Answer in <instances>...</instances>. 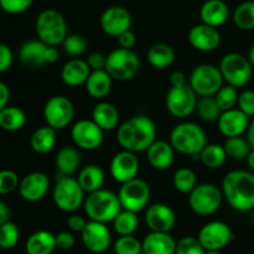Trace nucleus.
<instances>
[{
  "mask_svg": "<svg viewBox=\"0 0 254 254\" xmlns=\"http://www.w3.org/2000/svg\"><path fill=\"white\" fill-rule=\"evenodd\" d=\"M156 140V126L148 116H134L122 123L117 130V141L123 150L143 153Z\"/></svg>",
  "mask_w": 254,
  "mask_h": 254,
  "instance_id": "f257e3e1",
  "label": "nucleus"
},
{
  "mask_svg": "<svg viewBox=\"0 0 254 254\" xmlns=\"http://www.w3.org/2000/svg\"><path fill=\"white\" fill-rule=\"evenodd\" d=\"M222 193L228 205L238 212L254 208V173L233 170L226 174L222 180Z\"/></svg>",
  "mask_w": 254,
  "mask_h": 254,
  "instance_id": "f03ea898",
  "label": "nucleus"
},
{
  "mask_svg": "<svg viewBox=\"0 0 254 254\" xmlns=\"http://www.w3.org/2000/svg\"><path fill=\"white\" fill-rule=\"evenodd\" d=\"M169 143L178 153L195 158L200 155L203 148L207 145V135L198 124L184 122L174 127Z\"/></svg>",
  "mask_w": 254,
  "mask_h": 254,
  "instance_id": "7ed1b4c3",
  "label": "nucleus"
},
{
  "mask_svg": "<svg viewBox=\"0 0 254 254\" xmlns=\"http://www.w3.org/2000/svg\"><path fill=\"white\" fill-rule=\"evenodd\" d=\"M84 211L89 220L107 225L113 222L117 216L121 213L122 208L118 195L109 190H101L88 193L84 200Z\"/></svg>",
  "mask_w": 254,
  "mask_h": 254,
  "instance_id": "20e7f679",
  "label": "nucleus"
},
{
  "mask_svg": "<svg viewBox=\"0 0 254 254\" xmlns=\"http://www.w3.org/2000/svg\"><path fill=\"white\" fill-rule=\"evenodd\" d=\"M37 37L45 45L56 47L67 37V22L64 15L55 9L42 10L35 22Z\"/></svg>",
  "mask_w": 254,
  "mask_h": 254,
  "instance_id": "39448f33",
  "label": "nucleus"
},
{
  "mask_svg": "<svg viewBox=\"0 0 254 254\" xmlns=\"http://www.w3.org/2000/svg\"><path fill=\"white\" fill-rule=\"evenodd\" d=\"M84 193L77 179L57 174L52 198L59 210L68 213L77 211L84 203Z\"/></svg>",
  "mask_w": 254,
  "mask_h": 254,
  "instance_id": "423d86ee",
  "label": "nucleus"
},
{
  "mask_svg": "<svg viewBox=\"0 0 254 254\" xmlns=\"http://www.w3.org/2000/svg\"><path fill=\"white\" fill-rule=\"evenodd\" d=\"M140 69V59L133 50L116 49L107 56L106 71L117 81H130Z\"/></svg>",
  "mask_w": 254,
  "mask_h": 254,
  "instance_id": "0eeeda50",
  "label": "nucleus"
},
{
  "mask_svg": "<svg viewBox=\"0 0 254 254\" xmlns=\"http://www.w3.org/2000/svg\"><path fill=\"white\" fill-rule=\"evenodd\" d=\"M218 68L222 74L223 81L235 88L245 87L252 78L253 67L250 60L237 52L225 55L221 60Z\"/></svg>",
  "mask_w": 254,
  "mask_h": 254,
  "instance_id": "6e6552de",
  "label": "nucleus"
},
{
  "mask_svg": "<svg viewBox=\"0 0 254 254\" xmlns=\"http://www.w3.org/2000/svg\"><path fill=\"white\" fill-rule=\"evenodd\" d=\"M223 77L218 67L203 64L195 67L189 79V86L198 97H215L223 87Z\"/></svg>",
  "mask_w": 254,
  "mask_h": 254,
  "instance_id": "1a4fd4ad",
  "label": "nucleus"
},
{
  "mask_svg": "<svg viewBox=\"0 0 254 254\" xmlns=\"http://www.w3.org/2000/svg\"><path fill=\"white\" fill-rule=\"evenodd\" d=\"M222 196V191L213 184H200L189 195V205L196 215L210 216L220 210Z\"/></svg>",
  "mask_w": 254,
  "mask_h": 254,
  "instance_id": "9d476101",
  "label": "nucleus"
},
{
  "mask_svg": "<svg viewBox=\"0 0 254 254\" xmlns=\"http://www.w3.org/2000/svg\"><path fill=\"white\" fill-rule=\"evenodd\" d=\"M118 198L123 210L138 213L144 210L150 201V188L148 183L141 179H133L122 185Z\"/></svg>",
  "mask_w": 254,
  "mask_h": 254,
  "instance_id": "9b49d317",
  "label": "nucleus"
},
{
  "mask_svg": "<svg viewBox=\"0 0 254 254\" xmlns=\"http://www.w3.org/2000/svg\"><path fill=\"white\" fill-rule=\"evenodd\" d=\"M165 106L169 113L175 118H186L196 111L197 94L189 83L181 87H170L166 93Z\"/></svg>",
  "mask_w": 254,
  "mask_h": 254,
  "instance_id": "f8f14e48",
  "label": "nucleus"
},
{
  "mask_svg": "<svg viewBox=\"0 0 254 254\" xmlns=\"http://www.w3.org/2000/svg\"><path fill=\"white\" fill-rule=\"evenodd\" d=\"M74 117V107L66 96H54L45 103L44 118L49 127L60 130L68 126Z\"/></svg>",
  "mask_w": 254,
  "mask_h": 254,
  "instance_id": "ddd939ff",
  "label": "nucleus"
},
{
  "mask_svg": "<svg viewBox=\"0 0 254 254\" xmlns=\"http://www.w3.org/2000/svg\"><path fill=\"white\" fill-rule=\"evenodd\" d=\"M71 138L74 145L79 149L92 151L101 148L104 139V131L92 119H81L72 127Z\"/></svg>",
  "mask_w": 254,
  "mask_h": 254,
  "instance_id": "4468645a",
  "label": "nucleus"
},
{
  "mask_svg": "<svg viewBox=\"0 0 254 254\" xmlns=\"http://www.w3.org/2000/svg\"><path fill=\"white\" fill-rule=\"evenodd\" d=\"M233 232L230 226L222 221H212L200 230L197 240L205 251H221L233 240Z\"/></svg>",
  "mask_w": 254,
  "mask_h": 254,
  "instance_id": "2eb2a0df",
  "label": "nucleus"
},
{
  "mask_svg": "<svg viewBox=\"0 0 254 254\" xmlns=\"http://www.w3.org/2000/svg\"><path fill=\"white\" fill-rule=\"evenodd\" d=\"M81 240L87 251L94 254H103L111 246L112 235L107 225L89 221L81 232Z\"/></svg>",
  "mask_w": 254,
  "mask_h": 254,
  "instance_id": "dca6fc26",
  "label": "nucleus"
},
{
  "mask_svg": "<svg viewBox=\"0 0 254 254\" xmlns=\"http://www.w3.org/2000/svg\"><path fill=\"white\" fill-rule=\"evenodd\" d=\"M131 15L128 9L123 6H111L103 11L99 19L104 34L112 37L121 36L123 32L129 31L131 27Z\"/></svg>",
  "mask_w": 254,
  "mask_h": 254,
  "instance_id": "f3484780",
  "label": "nucleus"
},
{
  "mask_svg": "<svg viewBox=\"0 0 254 254\" xmlns=\"http://www.w3.org/2000/svg\"><path fill=\"white\" fill-rule=\"evenodd\" d=\"M109 170L112 178L123 185L133 179H136L139 173V159L130 151H119L112 159Z\"/></svg>",
  "mask_w": 254,
  "mask_h": 254,
  "instance_id": "a211bd4d",
  "label": "nucleus"
},
{
  "mask_svg": "<svg viewBox=\"0 0 254 254\" xmlns=\"http://www.w3.org/2000/svg\"><path fill=\"white\" fill-rule=\"evenodd\" d=\"M144 220L151 232L169 233L175 226L176 215L169 205L154 203L146 208Z\"/></svg>",
  "mask_w": 254,
  "mask_h": 254,
  "instance_id": "6ab92c4d",
  "label": "nucleus"
},
{
  "mask_svg": "<svg viewBox=\"0 0 254 254\" xmlns=\"http://www.w3.org/2000/svg\"><path fill=\"white\" fill-rule=\"evenodd\" d=\"M19 193L27 202H37L46 196L50 190V180L46 174L35 171L20 180Z\"/></svg>",
  "mask_w": 254,
  "mask_h": 254,
  "instance_id": "aec40b11",
  "label": "nucleus"
},
{
  "mask_svg": "<svg viewBox=\"0 0 254 254\" xmlns=\"http://www.w3.org/2000/svg\"><path fill=\"white\" fill-rule=\"evenodd\" d=\"M189 42L195 50L201 52H212L220 46L221 34L216 27L205 24L195 25L188 35Z\"/></svg>",
  "mask_w": 254,
  "mask_h": 254,
  "instance_id": "412c9836",
  "label": "nucleus"
},
{
  "mask_svg": "<svg viewBox=\"0 0 254 254\" xmlns=\"http://www.w3.org/2000/svg\"><path fill=\"white\" fill-rule=\"evenodd\" d=\"M250 123V117L246 116L238 108L222 112V114H221L217 121L221 134L227 136V138L242 136V134L248 130Z\"/></svg>",
  "mask_w": 254,
  "mask_h": 254,
  "instance_id": "4be33fe9",
  "label": "nucleus"
},
{
  "mask_svg": "<svg viewBox=\"0 0 254 254\" xmlns=\"http://www.w3.org/2000/svg\"><path fill=\"white\" fill-rule=\"evenodd\" d=\"M230 17V7L223 0H206L200 9L202 24L212 27H220Z\"/></svg>",
  "mask_w": 254,
  "mask_h": 254,
  "instance_id": "5701e85b",
  "label": "nucleus"
},
{
  "mask_svg": "<svg viewBox=\"0 0 254 254\" xmlns=\"http://www.w3.org/2000/svg\"><path fill=\"white\" fill-rule=\"evenodd\" d=\"M176 242L170 233L150 232L141 242L143 254H175Z\"/></svg>",
  "mask_w": 254,
  "mask_h": 254,
  "instance_id": "b1692460",
  "label": "nucleus"
},
{
  "mask_svg": "<svg viewBox=\"0 0 254 254\" xmlns=\"http://www.w3.org/2000/svg\"><path fill=\"white\" fill-rule=\"evenodd\" d=\"M148 161L155 170H166L174 163L175 150L165 140H155L146 150Z\"/></svg>",
  "mask_w": 254,
  "mask_h": 254,
  "instance_id": "393cba45",
  "label": "nucleus"
},
{
  "mask_svg": "<svg viewBox=\"0 0 254 254\" xmlns=\"http://www.w3.org/2000/svg\"><path fill=\"white\" fill-rule=\"evenodd\" d=\"M91 68L87 64V61L81 59L69 60L61 71V78L64 84L71 87H78L82 84H86L89 74H91Z\"/></svg>",
  "mask_w": 254,
  "mask_h": 254,
  "instance_id": "a878e982",
  "label": "nucleus"
},
{
  "mask_svg": "<svg viewBox=\"0 0 254 254\" xmlns=\"http://www.w3.org/2000/svg\"><path fill=\"white\" fill-rule=\"evenodd\" d=\"M47 45L40 40H30L22 44L19 50V59L24 66L30 68H36L46 64L45 54H46Z\"/></svg>",
  "mask_w": 254,
  "mask_h": 254,
  "instance_id": "bb28decb",
  "label": "nucleus"
},
{
  "mask_svg": "<svg viewBox=\"0 0 254 254\" xmlns=\"http://www.w3.org/2000/svg\"><path fill=\"white\" fill-rule=\"evenodd\" d=\"M92 121L103 131L113 130L118 127L119 112L114 104L109 102H99L92 111Z\"/></svg>",
  "mask_w": 254,
  "mask_h": 254,
  "instance_id": "cd10ccee",
  "label": "nucleus"
},
{
  "mask_svg": "<svg viewBox=\"0 0 254 254\" xmlns=\"http://www.w3.org/2000/svg\"><path fill=\"white\" fill-rule=\"evenodd\" d=\"M55 165L59 174L72 176L78 171L79 165H81V154L73 146H64L56 154Z\"/></svg>",
  "mask_w": 254,
  "mask_h": 254,
  "instance_id": "c85d7f7f",
  "label": "nucleus"
},
{
  "mask_svg": "<svg viewBox=\"0 0 254 254\" xmlns=\"http://www.w3.org/2000/svg\"><path fill=\"white\" fill-rule=\"evenodd\" d=\"M56 237L49 231H36L26 241V254H52L56 250Z\"/></svg>",
  "mask_w": 254,
  "mask_h": 254,
  "instance_id": "c756f323",
  "label": "nucleus"
},
{
  "mask_svg": "<svg viewBox=\"0 0 254 254\" xmlns=\"http://www.w3.org/2000/svg\"><path fill=\"white\" fill-rule=\"evenodd\" d=\"M112 81H113V78L109 76L106 69L92 71L84 87H86L87 93L92 98L101 99L108 96L109 92H111Z\"/></svg>",
  "mask_w": 254,
  "mask_h": 254,
  "instance_id": "7c9ffc66",
  "label": "nucleus"
},
{
  "mask_svg": "<svg viewBox=\"0 0 254 254\" xmlns=\"http://www.w3.org/2000/svg\"><path fill=\"white\" fill-rule=\"evenodd\" d=\"M104 179H106V175H104L103 169L99 165L91 164L79 170L77 180L84 192L92 193L101 190L104 184Z\"/></svg>",
  "mask_w": 254,
  "mask_h": 254,
  "instance_id": "2f4dec72",
  "label": "nucleus"
},
{
  "mask_svg": "<svg viewBox=\"0 0 254 254\" xmlns=\"http://www.w3.org/2000/svg\"><path fill=\"white\" fill-rule=\"evenodd\" d=\"M146 59L154 68H168L175 61V51L170 45L158 42L149 47L148 52H146Z\"/></svg>",
  "mask_w": 254,
  "mask_h": 254,
  "instance_id": "473e14b6",
  "label": "nucleus"
},
{
  "mask_svg": "<svg viewBox=\"0 0 254 254\" xmlns=\"http://www.w3.org/2000/svg\"><path fill=\"white\" fill-rule=\"evenodd\" d=\"M56 144V130L45 126L36 129L30 138V146L37 154H47Z\"/></svg>",
  "mask_w": 254,
  "mask_h": 254,
  "instance_id": "72a5a7b5",
  "label": "nucleus"
},
{
  "mask_svg": "<svg viewBox=\"0 0 254 254\" xmlns=\"http://www.w3.org/2000/svg\"><path fill=\"white\" fill-rule=\"evenodd\" d=\"M26 124V114L21 108L7 106L0 112V129L5 131H17Z\"/></svg>",
  "mask_w": 254,
  "mask_h": 254,
  "instance_id": "f704fd0d",
  "label": "nucleus"
},
{
  "mask_svg": "<svg viewBox=\"0 0 254 254\" xmlns=\"http://www.w3.org/2000/svg\"><path fill=\"white\" fill-rule=\"evenodd\" d=\"M227 158L225 148L218 144H207L198 155V159L203 164V166L211 170L220 169L221 166L225 165Z\"/></svg>",
  "mask_w": 254,
  "mask_h": 254,
  "instance_id": "c9c22d12",
  "label": "nucleus"
},
{
  "mask_svg": "<svg viewBox=\"0 0 254 254\" xmlns=\"http://www.w3.org/2000/svg\"><path fill=\"white\" fill-rule=\"evenodd\" d=\"M233 22L236 26L245 31L254 29V1H245L238 5L233 11Z\"/></svg>",
  "mask_w": 254,
  "mask_h": 254,
  "instance_id": "e433bc0d",
  "label": "nucleus"
},
{
  "mask_svg": "<svg viewBox=\"0 0 254 254\" xmlns=\"http://www.w3.org/2000/svg\"><path fill=\"white\" fill-rule=\"evenodd\" d=\"M139 218L136 213L122 210L121 213L113 221L114 231L119 236H133L138 230Z\"/></svg>",
  "mask_w": 254,
  "mask_h": 254,
  "instance_id": "4c0bfd02",
  "label": "nucleus"
},
{
  "mask_svg": "<svg viewBox=\"0 0 254 254\" xmlns=\"http://www.w3.org/2000/svg\"><path fill=\"white\" fill-rule=\"evenodd\" d=\"M174 188L181 193L190 195L193 189L197 186V178H196L195 171L189 168L178 169L174 174L173 178Z\"/></svg>",
  "mask_w": 254,
  "mask_h": 254,
  "instance_id": "58836bf2",
  "label": "nucleus"
},
{
  "mask_svg": "<svg viewBox=\"0 0 254 254\" xmlns=\"http://www.w3.org/2000/svg\"><path fill=\"white\" fill-rule=\"evenodd\" d=\"M226 154L228 158L233 160H243L247 159L248 154L251 153L252 148L248 144L247 139H243L242 136H236V138H227V140L223 144Z\"/></svg>",
  "mask_w": 254,
  "mask_h": 254,
  "instance_id": "ea45409f",
  "label": "nucleus"
},
{
  "mask_svg": "<svg viewBox=\"0 0 254 254\" xmlns=\"http://www.w3.org/2000/svg\"><path fill=\"white\" fill-rule=\"evenodd\" d=\"M198 117L205 122H217L222 114L220 107L217 106L215 97H200L196 106Z\"/></svg>",
  "mask_w": 254,
  "mask_h": 254,
  "instance_id": "a19ab883",
  "label": "nucleus"
},
{
  "mask_svg": "<svg viewBox=\"0 0 254 254\" xmlns=\"http://www.w3.org/2000/svg\"><path fill=\"white\" fill-rule=\"evenodd\" d=\"M238 96L240 94H238L237 88L230 86V84H226L216 93L215 99L217 102V106L220 107L221 112H227L236 108L238 103Z\"/></svg>",
  "mask_w": 254,
  "mask_h": 254,
  "instance_id": "79ce46f5",
  "label": "nucleus"
},
{
  "mask_svg": "<svg viewBox=\"0 0 254 254\" xmlns=\"http://www.w3.org/2000/svg\"><path fill=\"white\" fill-rule=\"evenodd\" d=\"M20 238V231L16 223L9 222L0 226V248L1 250H12L17 245Z\"/></svg>",
  "mask_w": 254,
  "mask_h": 254,
  "instance_id": "37998d69",
  "label": "nucleus"
},
{
  "mask_svg": "<svg viewBox=\"0 0 254 254\" xmlns=\"http://www.w3.org/2000/svg\"><path fill=\"white\" fill-rule=\"evenodd\" d=\"M116 254H143L141 242L134 236H121L114 243Z\"/></svg>",
  "mask_w": 254,
  "mask_h": 254,
  "instance_id": "c03bdc74",
  "label": "nucleus"
},
{
  "mask_svg": "<svg viewBox=\"0 0 254 254\" xmlns=\"http://www.w3.org/2000/svg\"><path fill=\"white\" fill-rule=\"evenodd\" d=\"M62 47H64V51L69 56L79 57L86 52L87 40L78 34L67 35Z\"/></svg>",
  "mask_w": 254,
  "mask_h": 254,
  "instance_id": "a18cd8bd",
  "label": "nucleus"
},
{
  "mask_svg": "<svg viewBox=\"0 0 254 254\" xmlns=\"http://www.w3.org/2000/svg\"><path fill=\"white\" fill-rule=\"evenodd\" d=\"M20 179L15 171L4 169L0 170V195H7L19 189Z\"/></svg>",
  "mask_w": 254,
  "mask_h": 254,
  "instance_id": "49530a36",
  "label": "nucleus"
},
{
  "mask_svg": "<svg viewBox=\"0 0 254 254\" xmlns=\"http://www.w3.org/2000/svg\"><path fill=\"white\" fill-rule=\"evenodd\" d=\"M206 251L200 241L192 236L181 238L176 245L175 254H205Z\"/></svg>",
  "mask_w": 254,
  "mask_h": 254,
  "instance_id": "de8ad7c7",
  "label": "nucleus"
},
{
  "mask_svg": "<svg viewBox=\"0 0 254 254\" xmlns=\"http://www.w3.org/2000/svg\"><path fill=\"white\" fill-rule=\"evenodd\" d=\"M34 0H0V9L7 14L17 15L30 9Z\"/></svg>",
  "mask_w": 254,
  "mask_h": 254,
  "instance_id": "09e8293b",
  "label": "nucleus"
},
{
  "mask_svg": "<svg viewBox=\"0 0 254 254\" xmlns=\"http://www.w3.org/2000/svg\"><path fill=\"white\" fill-rule=\"evenodd\" d=\"M238 109L247 117H254V91L246 89L238 96Z\"/></svg>",
  "mask_w": 254,
  "mask_h": 254,
  "instance_id": "8fccbe9b",
  "label": "nucleus"
},
{
  "mask_svg": "<svg viewBox=\"0 0 254 254\" xmlns=\"http://www.w3.org/2000/svg\"><path fill=\"white\" fill-rule=\"evenodd\" d=\"M14 61V54L7 45L0 44V73H4Z\"/></svg>",
  "mask_w": 254,
  "mask_h": 254,
  "instance_id": "3c124183",
  "label": "nucleus"
},
{
  "mask_svg": "<svg viewBox=\"0 0 254 254\" xmlns=\"http://www.w3.org/2000/svg\"><path fill=\"white\" fill-rule=\"evenodd\" d=\"M87 64L89 66L91 71H102V69H106L107 56H104L101 52H93L87 59Z\"/></svg>",
  "mask_w": 254,
  "mask_h": 254,
  "instance_id": "603ef678",
  "label": "nucleus"
},
{
  "mask_svg": "<svg viewBox=\"0 0 254 254\" xmlns=\"http://www.w3.org/2000/svg\"><path fill=\"white\" fill-rule=\"evenodd\" d=\"M55 237H56V247L61 251L71 250L76 243L73 235L69 232H60Z\"/></svg>",
  "mask_w": 254,
  "mask_h": 254,
  "instance_id": "864d4df0",
  "label": "nucleus"
},
{
  "mask_svg": "<svg viewBox=\"0 0 254 254\" xmlns=\"http://www.w3.org/2000/svg\"><path fill=\"white\" fill-rule=\"evenodd\" d=\"M117 39H118V44L121 49L131 50L136 44V36L131 30L123 32V34H122L121 36L117 37Z\"/></svg>",
  "mask_w": 254,
  "mask_h": 254,
  "instance_id": "5fc2aeb1",
  "label": "nucleus"
},
{
  "mask_svg": "<svg viewBox=\"0 0 254 254\" xmlns=\"http://www.w3.org/2000/svg\"><path fill=\"white\" fill-rule=\"evenodd\" d=\"M87 225V221L79 215H71L67 218V226L73 232L81 233Z\"/></svg>",
  "mask_w": 254,
  "mask_h": 254,
  "instance_id": "6e6d98bb",
  "label": "nucleus"
},
{
  "mask_svg": "<svg viewBox=\"0 0 254 254\" xmlns=\"http://www.w3.org/2000/svg\"><path fill=\"white\" fill-rule=\"evenodd\" d=\"M10 101V89L4 82L0 81V112L9 106Z\"/></svg>",
  "mask_w": 254,
  "mask_h": 254,
  "instance_id": "4d7b16f0",
  "label": "nucleus"
},
{
  "mask_svg": "<svg viewBox=\"0 0 254 254\" xmlns=\"http://www.w3.org/2000/svg\"><path fill=\"white\" fill-rule=\"evenodd\" d=\"M170 84L171 87H181L188 84L186 83V76L184 74V72L174 71L170 74Z\"/></svg>",
  "mask_w": 254,
  "mask_h": 254,
  "instance_id": "13d9d810",
  "label": "nucleus"
},
{
  "mask_svg": "<svg viewBox=\"0 0 254 254\" xmlns=\"http://www.w3.org/2000/svg\"><path fill=\"white\" fill-rule=\"evenodd\" d=\"M60 59V52L56 47L47 46L46 54H45V61L46 64H56Z\"/></svg>",
  "mask_w": 254,
  "mask_h": 254,
  "instance_id": "bf43d9fd",
  "label": "nucleus"
},
{
  "mask_svg": "<svg viewBox=\"0 0 254 254\" xmlns=\"http://www.w3.org/2000/svg\"><path fill=\"white\" fill-rule=\"evenodd\" d=\"M10 221V210L4 201L0 200V226Z\"/></svg>",
  "mask_w": 254,
  "mask_h": 254,
  "instance_id": "052dcab7",
  "label": "nucleus"
},
{
  "mask_svg": "<svg viewBox=\"0 0 254 254\" xmlns=\"http://www.w3.org/2000/svg\"><path fill=\"white\" fill-rule=\"evenodd\" d=\"M247 141L251 145V148L254 149V119L250 123V127H248L247 130Z\"/></svg>",
  "mask_w": 254,
  "mask_h": 254,
  "instance_id": "680f3d73",
  "label": "nucleus"
},
{
  "mask_svg": "<svg viewBox=\"0 0 254 254\" xmlns=\"http://www.w3.org/2000/svg\"><path fill=\"white\" fill-rule=\"evenodd\" d=\"M246 160H247V165H248V168H250V170L252 171V173H254V149L251 150V153L248 154V156Z\"/></svg>",
  "mask_w": 254,
  "mask_h": 254,
  "instance_id": "e2e57ef3",
  "label": "nucleus"
},
{
  "mask_svg": "<svg viewBox=\"0 0 254 254\" xmlns=\"http://www.w3.org/2000/svg\"><path fill=\"white\" fill-rule=\"evenodd\" d=\"M248 60H250L251 64H252V67L254 68V44L251 46L250 52H248Z\"/></svg>",
  "mask_w": 254,
  "mask_h": 254,
  "instance_id": "0e129e2a",
  "label": "nucleus"
},
{
  "mask_svg": "<svg viewBox=\"0 0 254 254\" xmlns=\"http://www.w3.org/2000/svg\"><path fill=\"white\" fill-rule=\"evenodd\" d=\"M205 254H223L221 251H206Z\"/></svg>",
  "mask_w": 254,
  "mask_h": 254,
  "instance_id": "69168bd1",
  "label": "nucleus"
},
{
  "mask_svg": "<svg viewBox=\"0 0 254 254\" xmlns=\"http://www.w3.org/2000/svg\"><path fill=\"white\" fill-rule=\"evenodd\" d=\"M252 222H253V225H254V208H253V211H252Z\"/></svg>",
  "mask_w": 254,
  "mask_h": 254,
  "instance_id": "338daca9",
  "label": "nucleus"
},
{
  "mask_svg": "<svg viewBox=\"0 0 254 254\" xmlns=\"http://www.w3.org/2000/svg\"><path fill=\"white\" fill-rule=\"evenodd\" d=\"M253 1H254V0H253Z\"/></svg>",
  "mask_w": 254,
  "mask_h": 254,
  "instance_id": "774afa93",
  "label": "nucleus"
}]
</instances>
